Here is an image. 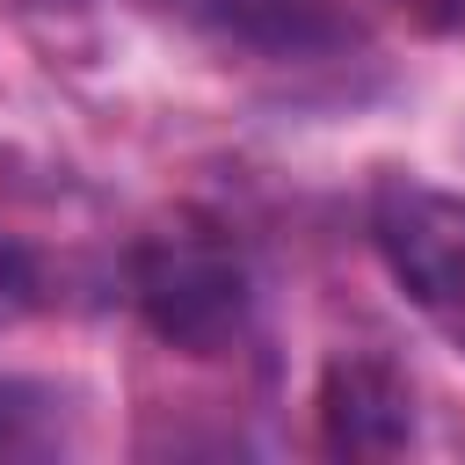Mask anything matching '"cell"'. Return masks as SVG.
<instances>
[{"label": "cell", "mask_w": 465, "mask_h": 465, "mask_svg": "<svg viewBox=\"0 0 465 465\" xmlns=\"http://www.w3.org/2000/svg\"><path fill=\"white\" fill-rule=\"evenodd\" d=\"M225 15L240 29H254V36H298L320 15V0H225Z\"/></svg>", "instance_id": "4"}, {"label": "cell", "mask_w": 465, "mask_h": 465, "mask_svg": "<svg viewBox=\"0 0 465 465\" xmlns=\"http://www.w3.org/2000/svg\"><path fill=\"white\" fill-rule=\"evenodd\" d=\"M414 436V392L385 356H341L320 378V443L334 458H392Z\"/></svg>", "instance_id": "3"}, {"label": "cell", "mask_w": 465, "mask_h": 465, "mask_svg": "<svg viewBox=\"0 0 465 465\" xmlns=\"http://www.w3.org/2000/svg\"><path fill=\"white\" fill-rule=\"evenodd\" d=\"M371 240L407 291V305L465 349V196L421 189V182H378L371 196Z\"/></svg>", "instance_id": "2"}, {"label": "cell", "mask_w": 465, "mask_h": 465, "mask_svg": "<svg viewBox=\"0 0 465 465\" xmlns=\"http://www.w3.org/2000/svg\"><path fill=\"white\" fill-rule=\"evenodd\" d=\"M385 7L429 36H465V0H385Z\"/></svg>", "instance_id": "5"}, {"label": "cell", "mask_w": 465, "mask_h": 465, "mask_svg": "<svg viewBox=\"0 0 465 465\" xmlns=\"http://www.w3.org/2000/svg\"><path fill=\"white\" fill-rule=\"evenodd\" d=\"M131 298L138 320L182 349V356H225L247 334V254L240 240L203 218V211H174L167 225H153L131 247Z\"/></svg>", "instance_id": "1"}]
</instances>
